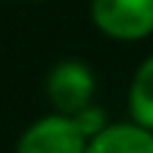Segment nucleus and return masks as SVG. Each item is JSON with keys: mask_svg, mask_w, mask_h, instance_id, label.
Returning <instances> with one entry per match:
<instances>
[{"mask_svg": "<svg viewBox=\"0 0 153 153\" xmlns=\"http://www.w3.org/2000/svg\"><path fill=\"white\" fill-rule=\"evenodd\" d=\"M91 19L116 40H140L153 32V0H91Z\"/></svg>", "mask_w": 153, "mask_h": 153, "instance_id": "obj_1", "label": "nucleus"}, {"mask_svg": "<svg viewBox=\"0 0 153 153\" xmlns=\"http://www.w3.org/2000/svg\"><path fill=\"white\" fill-rule=\"evenodd\" d=\"M89 137L81 132L73 116L56 113L35 121L22 137L16 153H86Z\"/></svg>", "mask_w": 153, "mask_h": 153, "instance_id": "obj_2", "label": "nucleus"}, {"mask_svg": "<svg viewBox=\"0 0 153 153\" xmlns=\"http://www.w3.org/2000/svg\"><path fill=\"white\" fill-rule=\"evenodd\" d=\"M46 94L51 100V105L56 108V113L65 116H75L78 110H83L86 105H91V94H94V73L75 59L59 62L46 81Z\"/></svg>", "mask_w": 153, "mask_h": 153, "instance_id": "obj_3", "label": "nucleus"}, {"mask_svg": "<svg viewBox=\"0 0 153 153\" xmlns=\"http://www.w3.org/2000/svg\"><path fill=\"white\" fill-rule=\"evenodd\" d=\"M86 153H153V132L140 124H108L89 140Z\"/></svg>", "mask_w": 153, "mask_h": 153, "instance_id": "obj_4", "label": "nucleus"}, {"mask_svg": "<svg viewBox=\"0 0 153 153\" xmlns=\"http://www.w3.org/2000/svg\"><path fill=\"white\" fill-rule=\"evenodd\" d=\"M129 113L134 124L153 132V56H148L129 86Z\"/></svg>", "mask_w": 153, "mask_h": 153, "instance_id": "obj_5", "label": "nucleus"}, {"mask_svg": "<svg viewBox=\"0 0 153 153\" xmlns=\"http://www.w3.org/2000/svg\"><path fill=\"white\" fill-rule=\"evenodd\" d=\"M75 124L81 126V132L91 140L94 134H100L105 126H108V118H105V110L102 108H97V105H86L83 110H78L75 116Z\"/></svg>", "mask_w": 153, "mask_h": 153, "instance_id": "obj_6", "label": "nucleus"}]
</instances>
